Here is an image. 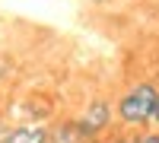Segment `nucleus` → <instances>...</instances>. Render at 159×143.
<instances>
[{
    "label": "nucleus",
    "mask_w": 159,
    "mask_h": 143,
    "mask_svg": "<svg viewBox=\"0 0 159 143\" xmlns=\"http://www.w3.org/2000/svg\"><path fill=\"white\" fill-rule=\"evenodd\" d=\"M156 102H159V86L143 80L137 86H130L127 92L118 99L115 118L121 121V127H127V131H143V127H150V121H153Z\"/></svg>",
    "instance_id": "1"
},
{
    "label": "nucleus",
    "mask_w": 159,
    "mask_h": 143,
    "mask_svg": "<svg viewBox=\"0 0 159 143\" xmlns=\"http://www.w3.org/2000/svg\"><path fill=\"white\" fill-rule=\"evenodd\" d=\"M73 124H76V134L83 137V143H96L115 124V105H111L108 99H92L89 105H86V111L80 114Z\"/></svg>",
    "instance_id": "2"
},
{
    "label": "nucleus",
    "mask_w": 159,
    "mask_h": 143,
    "mask_svg": "<svg viewBox=\"0 0 159 143\" xmlns=\"http://www.w3.org/2000/svg\"><path fill=\"white\" fill-rule=\"evenodd\" d=\"M51 137V124L42 121H29V124H16L3 134V143H48Z\"/></svg>",
    "instance_id": "3"
},
{
    "label": "nucleus",
    "mask_w": 159,
    "mask_h": 143,
    "mask_svg": "<svg viewBox=\"0 0 159 143\" xmlns=\"http://www.w3.org/2000/svg\"><path fill=\"white\" fill-rule=\"evenodd\" d=\"M134 143H159V131L156 127H143L134 134Z\"/></svg>",
    "instance_id": "4"
},
{
    "label": "nucleus",
    "mask_w": 159,
    "mask_h": 143,
    "mask_svg": "<svg viewBox=\"0 0 159 143\" xmlns=\"http://www.w3.org/2000/svg\"><path fill=\"white\" fill-rule=\"evenodd\" d=\"M105 143H134V134H127V131H121V134H111Z\"/></svg>",
    "instance_id": "5"
},
{
    "label": "nucleus",
    "mask_w": 159,
    "mask_h": 143,
    "mask_svg": "<svg viewBox=\"0 0 159 143\" xmlns=\"http://www.w3.org/2000/svg\"><path fill=\"white\" fill-rule=\"evenodd\" d=\"M153 127H159V102H156V108H153V121H150Z\"/></svg>",
    "instance_id": "6"
},
{
    "label": "nucleus",
    "mask_w": 159,
    "mask_h": 143,
    "mask_svg": "<svg viewBox=\"0 0 159 143\" xmlns=\"http://www.w3.org/2000/svg\"><path fill=\"white\" fill-rule=\"evenodd\" d=\"M48 143H51V140H48Z\"/></svg>",
    "instance_id": "7"
}]
</instances>
